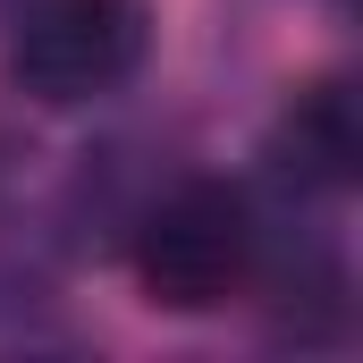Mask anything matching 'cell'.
Instances as JSON below:
<instances>
[{
  "instance_id": "1",
  "label": "cell",
  "mask_w": 363,
  "mask_h": 363,
  "mask_svg": "<svg viewBox=\"0 0 363 363\" xmlns=\"http://www.w3.org/2000/svg\"><path fill=\"white\" fill-rule=\"evenodd\" d=\"M254 279V211L228 178H186L135 237V287L161 313H211Z\"/></svg>"
},
{
  "instance_id": "2",
  "label": "cell",
  "mask_w": 363,
  "mask_h": 363,
  "mask_svg": "<svg viewBox=\"0 0 363 363\" xmlns=\"http://www.w3.org/2000/svg\"><path fill=\"white\" fill-rule=\"evenodd\" d=\"M152 51L144 0H34L17 26V85L34 101H101Z\"/></svg>"
},
{
  "instance_id": "3",
  "label": "cell",
  "mask_w": 363,
  "mask_h": 363,
  "mask_svg": "<svg viewBox=\"0 0 363 363\" xmlns=\"http://www.w3.org/2000/svg\"><path fill=\"white\" fill-rule=\"evenodd\" d=\"M363 161V118H355V93L338 85V77H321V85H304L287 101V118H279V169L304 186H347Z\"/></svg>"
}]
</instances>
